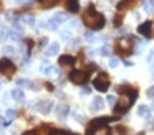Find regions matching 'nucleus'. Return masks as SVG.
<instances>
[{"label":"nucleus","mask_w":154,"mask_h":135,"mask_svg":"<svg viewBox=\"0 0 154 135\" xmlns=\"http://www.w3.org/2000/svg\"><path fill=\"white\" fill-rule=\"evenodd\" d=\"M118 94H121V98L114 104V114L123 115L129 110L133 102L137 98V90L129 85H121V87H118Z\"/></svg>","instance_id":"nucleus-1"},{"label":"nucleus","mask_w":154,"mask_h":135,"mask_svg":"<svg viewBox=\"0 0 154 135\" xmlns=\"http://www.w3.org/2000/svg\"><path fill=\"white\" fill-rule=\"evenodd\" d=\"M83 24L86 25L90 30H101L106 24L103 14H100L98 10H94L93 7H88L83 14Z\"/></svg>","instance_id":"nucleus-2"},{"label":"nucleus","mask_w":154,"mask_h":135,"mask_svg":"<svg viewBox=\"0 0 154 135\" xmlns=\"http://www.w3.org/2000/svg\"><path fill=\"white\" fill-rule=\"evenodd\" d=\"M134 47V38L133 37H121L116 40V52L119 55H131Z\"/></svg>","instance_id":"nucleus-3"},{"label":"nucleus","mask_w":154,"mask_h":135,"mask_svg":"<svg viewBox=\"0 0 154 135\" xmlns=\"http://www.w3.org/2000/svg\"><path fill=\"white\" fill-rule=\"evenodd\" d=\"M90 78V72L88 70H73L70 74V80L76 85H85Z\"/></svg>","instance_id":"nucleus-4"},{"label":"nucleus","mask_w":154,"mask_h":135,"mask_svg":"<svg viewBox=\"0 0 154 135\" xmlns=\"http://www.w3.org/2000/svg\"><path fill=\"white\" fill-rule=\"evenodd\" d=\"M93 87L96 88L98 92H106L109 88V77L106 74H100L96 75V78L93 80Z\"/></svg>","instance_id":"nucleus-5"},{"label":"nucleus","mask_w":154,"mask_h":135,"mask_svg":"<svg viewBox=\"0 0 154 135\" xmlns=\"http://www.w3.org/2000/svg\"><path fill=\"white\" fill-rule=\"evenodd\" d=\"M0 74L5 75V77H12L15 74V65L12 60L8 58H2L0 60Z\"/></svg>","instance_id":"nucleus-6"},{"label":"nucleus","mask_w":154,"mask_h":135,"mask_svg":"<svg viewBox=\"0 0 154 135\" xmlns=\"http://www.w3.org/2000/svg\"><path fill=\"white\" fill-rule=\"evenodd\" d=\"M88 135H111V130L108 125H96L91 123L88 127Z\"/></svg>","instance_id":"nucleus-7"},{"label":"nucleus","mask_w":154,"mask_h":135,"mask_svg":"<svg viewBox=\"0 0 154 135\" xmlns=\"http://www.w3.org/2000/svg\"><path fill=\"white\" fill-rule=\"evenodd\" d=\"M137 32L143 35L144 38H152L154 37V28H152V22H143L137 27Z\"/></svg>","instance_id":"nucleus-8"},{"label":"nucleus","mask_w":154,"mask_h":135,"mask_svg":"<svg viewBox=\"0 0 154 135\" xmlns=\"http://www.w3.org/2000/svg\"><path fill=\"white\" fill-rule=\"evenodd\" d=\"M35 105H37L35 108H37L40 114H43V115H48L51 112V107H53V104H51L50 100H38Z\"/></svg>","instance_id":"nucleus-9"},{"label":"nucleus","mask_w":154,"mask_h":135,"mask_svg":"<svg viewBox=\"0 0 154 135\" xmlns=\"http://www.w3.org/2000/svg\"><path fill=\"white\" fill-rule=\"evenodd\" d=\"M137 4H139V0H123V2H119V4H118V10L124 12V10H128V8L136 7Z\"/></svg>","instance_id":"nucleus-10"},{"label":"nucleus","mask_w":154,"mask_h":135,"mask_svg":"<svg viewBox=\"0 0 154 135\" xmlns=\"http://www.w3.org/2000/svg\"><path fill=\"white\" fill-rule=\"evenodd\" d=\"M40 70H42V74H45V75H57L58 74V67H55V65H51V64H43Z\"/></svg>","instance_id":"nucleus-11"},{"label":"nucleus","mask_w":154,"mask_h":135,"mask_svg":"<svg viewBox=\"0 0 154 135\" xmlns=\"http://www.w3.org/2000/svg\"><path fill=\"white\" fill-rule=\"evenodd\" d=\"M58 64H60L61 67H71V65L75 64V57H71V55H61V57L58 58Z\"/></svg>","instance_id":"nucleus-12"},{"label":"nucleus","mask_w":154,"mask_h":135,"mask_svg":"<svg viewBox=\"0 0 154 135\" xmlns=\"http://www.w3.org/2000/svg\"><path fill=\"white\" fill-rule=\"evenodd\" d=\"M103 107H104V100L101 97H94L93 100H91V110H93V112L101 110Z\"/></svg>","instance_id":"nucleus-13"},{"label":"nucleus","mask_w":154,"mask_h":135,"mask_svg":"<svg viewBox=\"0 0 154 135\" xmlns=\"http://www.w3.org/2000/svg\"><path fill=\"white\" fill-rule=\"evenodd\" d=\"M65 5H66V10L68 12H78L80 8V4H78V0H65Z\"/></svg>","instance_id":"nucleus-14"},{"label":"nucleus","mask_w":154,"mask_h":135,"mask_svg":"<svg viewBox=\"0 0 154 135\" xmlns=\"http://www.w3.org/2000/svg\"><path fill=\"white\" fill-rule=\"evenodd\" d=\"M68 114H70V107H68V105L61 104V105H58V107H57V115H58V118L66 117Z\"/></svg>","instance_id":"nucleus-15"},{"label":"nucleus","mask_w":154,"mask_h":135,"mask_svg":"<svg viewBox=\"0 0 154 135\" xmlns=\"http://www.w3.org/2000/svg\"><path fill=\"white\" fill-rule=\"evenodd\" d=\"M10 95H12V98H14V100H17V102L25 100V92L22 90V88H15V90H12Z\"/></svg>","instance_id":"nucleus-16"},{"label":"nucleus","mask_w":154,"mask_h":135,"mask_svg":"<svg viewBox=\"0 0 154 135\" xmlns=\"http://www.w3.org/2000/svg\"><path fill=\"white\" fill-rule=\"evenodd\" d=\"M58 52H60V45L58 44H50L47 47V55L48 57H51V55H57Z\"/></svg>","instance_id":"nucleus-17"},{"label":"nucleus","mask_w":154,"mask_h":135,"mask_svg":"<svg viewBox=\"0 0 154 135\" xmlns=\"http://www.w3.org/2000/svg\"><path fill=\"white\" fill-rule=\"evenodd\" d=\"M22 22L32 27V25H35V17L32 14H25V15H22Z\"/></svg>","instance_id":"nucleus-18"},{"label":"nucleus","mask_w":154,"mask_h":135,"mask_svg":"<svg viewBox=\"0 0 154 135\" xmlns=\"http://www.w3.org/2000/svg\"><path fill=\"white\" fill-rule=\"evenodd\" d=\"M58 2H60V0H40V5L43 8H50V7L58 5Z\"/></svg>","instance_id":"nucleus-19"},{"label":"nucleus","mask_w":154,"mask_h":135,"mask_svg":"<svg viewBox=\"0 0 154 135\" xmlns=\"http://www.w3.org/2000/svg\"><path fill=\"white\" fill-rule=\"evenodd\" d=\"M8 37H10V40H14V42H18L20 40V30H15V28H12L10 32H8Z\"/></svg>","instance_id":"nucleus-20"},{"label":"nucleus","mask_w":154,"mask_h":135,"mask_svg":"<svg viewBox=\"0 0 154 135\" xmlns=\"http://www.w3.org/2000/svg\"><path fill=\"white\" fill-rule=\"evenodd\" d=\"M137 115H141V117H149V107H146V105H139V108H137Z\"/></svg>","instance_id":"nucleus-21"},{"label":"nucleus","mask_w":154,"mask_h":135,"mask_svg":"<svg viewBox=\"0 0 154 135\" xmlns=\"http://www.w3.org/2000/svg\"><path fill=\"white\" fill-rule=\"evenodd\" d=\"M143 8H144V12H152L154 10V0H146L144 2V5H143Z\"/></svg>","instance_id":"nucleus-22"},{"label":"nucleus","mask_w":154,"mask_h":135,"mask_svg":"<svg viewBox=\"0 0 154 135\" xmlns=\"http://www.w3.org/2000/svg\"><path fill=\"white\" fill-rule=\"evenodd\" d=\"M51 18H53V20L57 22V24H63V22H66V18H68V17H66L65 14H55Z\"/></svg>","instance_id":"nucleus-23"},{"label":"nucleus","mask_w":154,"mask_h":135,"mask_svg":"<svg viewBox=\"0 0 154 135\" xmlns=\"http://www.w3.org/2000/svg\"><path fill=\"white\" fill-rule=\"evenodd\" d=\"M60 38H61L63 42H68V40H71V32H70V30L60 32Z\"/></svg>","instance_id":"nucleus-24"},{"label":"nucleus","mask_w":154,"mask_h":135,"mask_svg":"<svg viewBox=\"0 0 154 135\" xmlns=\"http://www.w3.org/2000/svg\"><path fill=\"white\" fill-rule=\"evenodd\" d=\"M15 117H17V112H15L14 108H8V110H7V120L10 122V120H14Z\"/></svg>","instance_id":"nucleus-25"},{"label":"nucleus","mask_w":154,"mask_h":135,"mask_svg":"<svg viewBox=\"0 0 154 135\" xmlns=\"http://www.w3.org/2000/svg\"><path fill=\"white\" fill-rule=\"evenodd\" d=\"M47 25H48V28H50V30H57L58 25H60V24H57V22H55L53 18H50V20L47 22Z\"/></svg>","instance_id":"nucleus-26"},{"label":"nucleus","mask_w":154,"mask_h":135,"mask_svg":"<svg viewBox=\"0 0 154 135\" xmlns=\"http://www.w3.org/2000/svg\"><path fill=\"white\" fill-rule=\"evenodd\" d=\"M100 54L103 55V57H109V55H111V50H109V47H108V45H104V47H101Z\"/></svg>","instance_id":"nucleus-27"},{"label":"nucleus","mask_w":154,"mask_h":135,"mask_svg":"<svg viewBox=\"0 0 154 135\" xmlns=\"http://www.w3.org/2000/svg\"><path fill=\"white\" fill-rule=\"evenodd\" d=\"M2 52H4L5 55H14V54H15V48H14V47H10V45H7V47L2 48Z\"/></svg>","instance_id":"nucleus-28"},{"label":"nucleus","mask_w":154,"mask_h":135,"mask_svg":"<svg viewBox=\"0 0 154 135\" xmlns=\"http://www.w3.org/2000/svg\"><path fill=\"white\" fill-rule=\"evenodd\" d=\"M5 37H7V27H4L0 24V40H4Z\"/></svg>","instance_id":"nucleus-29"},{"label":"nucleus","mask_w":154,"mask_h":135,"mask_svg":"<svg viewBox=\"0 0 154 135\" xmlns=\"http://www.w3.org/2000/svg\"><path fill=\"white\" fill-rule=\"evenodd\" d=\"M18 82V85H20V87H30V80H27V78H20V80H17Z\"/></svg>","instance_id":"nucleus-30"},{"label":"nucleus","mask_w":154,"mask_h":135,"mask_svg":"<svg viewBox=\"0 0 154 135\" xmlns=\"http://www.w3.org/2000/svg\"><path fill=\"white\" fill-rule=\"evenodd\" d=\"M118 64H119V60H118L116 57H111V58H109V67L114 68V67H118Z\"/></svg>","instance_id":"nucleus-31"},{"label":"nucleus","mask_w":154,"mask_h":135,"mask_svg":"<svg viewBox=\"0 0 154 135\" xmlns=\"http://www.w3.org/2000/svg\"><path fill=\"white\" fill-rule=\"evenodd\" d=\"M147 62H149V64H154V48L149 52V55H147Z\"/></svg>","instance_id":"nucleus-32"},{"label":"nucleus","mask_w":154,"mask_h":135,"mask_svg":"<svg viewBox=\"0 0 154 135\" xmlns=\"http://www.w3.org/2000/svg\"><path fill=\"white\" fill-rule=\"evenodd\" d=\"M147 97H149V98H154V87H151V88H147Z\"/></svg>","instance_id":"nucleus-33"},{"label":"nucleus","mask_w":154,"mask_h":135,"mask_svg":"<svg viewBox=\"0 0 154 135\" xmlns=\"http://www.w3.org/2000/svg\"><path fill=\"white\" fill-rule=\"evenodd\" d=\"M86 38H88V42H94V35L91 32H86Z\"/></svg>","instance_id":"nucleus-34"},{"label":"nucleus","mask_w":154,"mask_h":135,"mask_svg":"<svg viewBox=\"0 0 154 135\" xmlns=\"http://www.w3.org/2000/svg\"><path fill=\"white\" fill-rule=\"evenodd\" d=\"M108 104H109V105H114V104H116V98H114L113 95H111V97H108Z\"/></svg>","instance_id":"nucleus-35"},{"label":"nucleus","mask_w":154,"mask_h":135,"mask_svg":"<svg viewBox=\"0 0 154 135\" xmlns=\"http://www.w3.org/2000/svg\"><path fill=\"white\" fill-rule=\"evenodd\" d=\"M75 118H76L78 122H83V115H81V114H78V112L75 114Z\"/></svg>","instance_id":"nucleus-36"},{"label":"nucleus","mask_w":154,"mask_h":135,"mask_svg":"<svg viewBox=\"0 0 154 135\" xmlns=\"http://www.w3.org/2000/svg\"><path fill=\"white\" fill-rule=\"evenodd\" d=\"M8 123V120L5 117H0V125H7Z\"/></svg>","instance_id":"nucleus-37"},{"label":"nucleus","mask_w":154,"mask_h":135,"mask_svg":"<svg viewBox=\"0 0 154 135\" xmlns=\"http://www.w3.org/2000/svg\"><path fill=\"white\" fill-rule=\"evenodd\" d=\"M118 132H121V135H126V128L124 127H118Z\"/></svg>","instance_id":"nucleus-38"},{"label":"nucleus","mask_w":154,"mask_h":135,"mask_svg":"<svg viewBox=\"0 0 154 135\" xmlns=\"http://www.w3.org/2000/svg\"><path fill=\"white\" fill-rule=\"evenodd\" d=\"M71 45H73V47H76V45H80V40H78V38H73V42H71Z\"/></svg>","instance_id":"nucleus-39"},{"label":"nucleus","mask_w":154,"mask_h":135,"mask_svg":"<svg viewBox=\"0 0 154 135\" xmlns=\"http://www.w3.org/2000/svg\"><path fill=\"white\" fill-rule=\"evenodd\" d=\"M50 135H65L63 132H58V130H55V132H50Z\"/></svg>","instance_id":"nucleus-40"},{"label":"nucleus","mask_w":154,"mask_h":135,"mask_svg":"<svg viewBox=\"0 0 154 135\" xmlns=\"http://www.w3.org/2000/svg\"><path fill=\"white\" fill-rule=\"evenodd\" d=\"M81 94H83V95H86V94H90V90H88V88H86V87H85V88H83V90H81Z\"/></svg>","instance_id":"nucleus-41"},{"label":"nucleus","mask_w":154,"mask_h":135,"mask_svg":"<svg viewBox=\"0 0 154 135\" xmlns=\"http://www.w3.org/2000/svg\"><path fill=\"white\" fill-rule=\"evenodd\" d=\"M151 75H152V77H154V65H152V67H151Z\"/></svg>","instance_id":"nucleus-42"},{"label":"nucleus","mask_w":154,"mask_h":135,"mask_svg":"<svg viewBox=\"0 0 154 135\" xmlns=\"http://www.w3.org/2000/svg\"><path fill=\"white\" fill-rule=\"evenodd\" d=\"M68 135H78V133H68Z\"/></svg>","instance_id":"nucleus-43"},{"label":"nucleus","mask_w":154,"mask_h":135,"mask_svg":"<svg viewBox=\"0 0 154 135\" xmlns=\"http://www.w3.org/2000/svg\"><path fill=\"white\" fill-rule=\"evenodd\" d=\"M151 108H152V110H154V104H152V107H151Z\"/></svg>","instance_id":"nucleus-44"},{"label":"nucleus","mask_w":154,"mask_h":135,"mask_svg":"<svg viewBox=\"0 0 154 135\" xmlns=\"http://www.w3.org/2000/svg\"><path fill=\"white\" fill-rule=\"evenodd\" d=\"M0 8H2V2H0Z\"/></svg>","instance_id":"nucleus-45"},{"label":"nucleus","mask_w":154,"mask_h":135,"mask_svg":"<svg viewBox=\"0 0 154 135\" xmlns=\"http://www.w3.org/2000/svg\"><path fill=\"white\" fill-rule=\"evenodd\" d=\"M0 88H2V84H0Z\"/></svg>","instance_id":"nucleus-46"}]
</instances>
